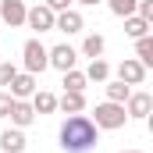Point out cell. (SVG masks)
<instances>
[{
    "label": "cell",
    "instance_id": "obj_27",
    "mask_svg": "<svg viewBox=\"0 0 153 153\" xmlns=\"http://www.w3.org/2000/svg\"><path fill=\"white\" fill-rule=\"evenodd\" d=\"M146 128H150V135H153V111H150V117H146Z\"/></svg>",
    "mask_w": 153,
    "mask_h": 153
},
{
    "label": "cell",
    "instance_id": "obj_17",
    "mask_svg": "<svg viewBox=\"0 0 153 153\" xmlns=\"http://www.w3.org/2000/svg\"><path fill=\"white\" fill-rule=\"evenodd\" d=\"M32 107H36V114H53V111H57V96H53V93H46V89H36Z\"/></svg>",
    "mask_w": 153,
    "mask_h": 153
},
{
    "label": "cell",
    "instance_id": "obj_11",
    "mask_svg": "<svg viewBox=\"0 0 153 153\" xmlns=\"http://www.w3.org/2000/svg\"><path fill=\"white\" fill-rule=\"evenodd\" d=\"M36 107H32V100H14V111H11V125L14 128H29L32 121H36Z\"/></svg>",
    "mask_w": 153,
    "mask_h": 153
},
{
    "label": "cell",
    "instance_id": "obj_20",
    "mask_svg": "<svg viewBox=\"0 0 153 153\" xmlns=\"http://www.w3.org/2000/svg\"><path fill=\"white\" fill-rule=\"evenodd\" d=\"M107 7H111V14H117V18L139 14V0H107Z\"/></svg>",
    "mask_w": 153,
    "mask_h": 153
},
{
    "label": "cell",
    "instance_id": "obj_7",
    "mask_svg": "<svg viewBox=\"0 0 153 153\" xmlns=\"http://www.w3.org/2000/svg\"><path fill=\"white\" fill-rule=\"evenodd\" d=\"M146 71H150V68H146L139 57H125V61L117 64V78H121V82H128V85H143Z\"/></svg>",
    "mask_w": 153,
    "mask_h": 153
},
{
    "label": "cell",
    "instance_id": "obj_10",
    "mask_svg": "<svg viewBox=\"0 0 153 153\" xmlns=\"http://www.w3.org/2000/svg\"><path fill=\"white\" fill-rule=\"evenodd\" d=\"M82 29H85V18L78 14L75 7H68V11L57 14V32H64V36H78Z\"/></svg>",
    "mask_w": 153,
    "mask_h": 153
},
{
    "label": "cell",
    "instance_id": "obj_13",
    "mask_svg": "<svg viewBox=\"0 0 153 153\" xmlns=\"http://www.w3.org/2000/svg\"><path fill=\"white\" fill-rule=\"evenodd\" d=\"M103 50H107V39L100 36V32H89V36L82 39V57L96 61V57H103Z\"/></svg>",
    "mask_w": 153,
    "mask_h": 153
},
{
    "label": "cell",
    "instance_id": "obj_24",
    "mask_svg": "<svg viewBox=\"0 0 153 153\" xmlns=\"http://www.w3.org/2000/svg\"><path fill=\"white\" fill-rule=\"evenodd\" d=\"M43 4H46L50 11H57V14H61V11H68V7H71L75 0H43Z\"/></svg>",
    "mask_w": 153,
    "mask_h": 153
},
{
    "label": "cell",
    "instance_id": "obj_18",
    "mask_svg": "<svg viewBox=\"0 0 153 153\" xmlns=\"http://www.w3.org/2000/svg\"><path fill=\"white\" fill-rule=\"evenodd\" d=\"M85 75H89V82H111V64L103 57H96V61H89Z\"/></svg>",
    "mask_w": 153,
    "mask_h": 153
},
{
    "label": "cell",
    "instance_id": "obj_19",
    "mask_svg": "<svg viewBox=\"0 0 153 153\" xmlns=\"http://www.w3.org/2000/svg\"><path fill=\"white\" fill-rule=\"evenodd\" d=\"M128 96H132V85H128V82H121V78L107 82V100H114V103H128Z\"/></svg>",
    "mask_w": 153,
    "mask_h": 153
},
{
    "label": "cell",
    "instance_id": "obj_23",
    "mask_svg": "<svg viewBox=\"0 0 153 153\" xmlns=\"http://www.w3.org/2000/svg\"><path fill=\"white\" fill-rule=\"evenodd\" d=\"M14 75H18V68H14V64H11V61H4V64H0V85H4V89H7V85H11V82H14Z\"/></svg>",
    "mask_w": 153,
    "mask_h": 153
},
{
    "label": "cell",
    "instance_id": "obj_25",
    "mask_svg": "<svg viewBox=\"0 0 153 153\" xmlns=\"http://www.w3.org/2000/svg\"><path fill=\"white\" fill-rule=\"evenodd\" d=\"M139 14L150 22V18H153V0H139Z\"/></svg>",
    "mask_w": 153,
    "mask_h": 153
},
{
    "label": "cell",
    "instance_id": "obj_6",
    "mask_svg": "<svg viewBox=\"0 0 153 153\" xmlns=\"http://www.w3.org/2000/svg\"><path fill=\"white\" fill-rule=\"evenodd\" d=\"M78 61V50L75 46H68V43H57V46H50V68H57L61 75L64 71H71Z\"/></svg>",
    "mask_w": 153,
    "mask_h": 153
},
{
    "label": "cell",
    "instance_id": "obj_4",
    "mask_svg": "<svg viewBox=\"0 0 153 153\" xmlns=\"http://www.w3.org/2000/svg\"><path fill=\"white\" fill-rule=\"evenodd\" d=\"M32 32H53L57 29V11H50L46 4H36V7H29V22H25Z\"/></svg>",
    "mask_w": 153,
    "mask_h": 153
},
{
    "label": "cell",
    "instance_id": "obj_1",
    "mask_svg": "<svg viewBox=\"0 0 153 153\" xmlns=\"http://www.w3.org/2000/svg\"><path fill=\"white\" fill-rule=\"evenodd\" d=\"M57 139H61L64 153H89L100 143V128H96V121L89 114H68V121L57 132Z\"/></svg>",
    "mask_w": 153,
    "mask_h": 153
},
{
    "label": "cell",
    "instance_id": "obj_14",
    "mask_svg": "<svg viewBox=\"0 0 153 153\" xmlns=\"http://www.w3.org/2000/svg\"><path fill=\"white\" fill-rule=\"evenodd\" d=\"M61 85H64V93H85V85H89V75H85V71H78V68H71V71H64Z\"/></svg>",
    "mask_w": 153,
    "mask_h": 153
},
{
    "label": "cell",
    "instance_id": "obj_22",
    "mask_svg": "<svg viewBox=\"0 0 153 153\" xmlns=\"http://www.w3.org/2000/svg\"><path fill=\"white\" fill-rule=\"evenodd\" d=\"M14 111V96H11V89H0V117H11Z\"/></svg>",
    "mask_w": 153,
    "mask_h": 153
},
{
    "label": "cell",
    "instance_id": "obj_5",
    "mask_svg": "<svg viewBox=\"0 0 153 153\" xmlns=\"http://www.w3.org/2000/svg\"><path fill=\"white\" fill-rule=\"evenodd\" d=\"M0 22L11 25V29H22L29 22V7L22 0H0Z\"/></svg>",
    "mask_w": 153,
    "mask_h": 153
},
{
    "label": "cell",
    "instance_id": "obj_21",
    "mask_svg": "<svg viewBox=\"0 0 153 153\" xmlns=\"http://www.w3.org/2000/svg\"><path fill=\"white\" fill-rule=\"evenodd\" d=\"M135 57L146 64V68H153V32L143 39H135Z\"/></svg>",
    "mask_w": 153,
    "mask_h": 153
},
{
    "label": "cell",
    "instance_id": "obj_2",
    "mask_svg": "<svg viewBox=\"0 0 153 153\" xmlns=\"http://www.w3.org/2000/svg\"><path fill=\"white\" fill-rule=\"evenodd\" d=\"M89 117L96 121V128H100V132H117V128H125V125L132 121V117H128V111H125V103H114V100L96 103Z\"/></svg>",
    "mask_w": 153,
    "mask_h": 153
},
{
    "label": "cell",
    "instance_id": "obj_15",
    "mask_svg": "<svg viewBox=\"0 0 153 153\" xmlns=\"http://www.w3.org/2000/svg\"><path fill=\"white\" fill-rule=\"evenodd\" d=\"M153 29H150V22L143 18V14H132V18H125V36L128 39H143V36H150Z\"/></svg>",
    "mask_w": 153,
    "mask_h": 153
},
{
    "label": "cell",
    "instance_id": "obj_29",
    "mask_svg": "<svg viewBox=\"0 0 153 153\" xmlns=\"http://www.w3.org/2000/svg\"><path fill=\"white\" fill-rule=\"evenodd\" d=\"M150 29H153V18H150Z\"/></svg>",
    "mask_w": 153,
    "mask_h": 153
},
{
    "label": "cell",
    "instance_id": "obj_8",
    "mask_svg": "<svg viewBox=\"0 0 153 153\" xmlns=\"http://www.w3.org/2000/svg\"><path fill=\"white\" fill-rule=\"evenodd\" d=\"M7 89H11V96H14V100H32L39 85H36V75H32V71H18L14 82H11Z\"/></svg>",
    "mask_w": 153,
    "mask_h": 153
},
{
    "label": "cell",
    "instance_id": "obj_26",
    "mask_svg": "<svg viewBox=\"0 0 153 153\" xmlns=\"http://www.w3.org/2000/svg\"><path fill=\"white\" fill-rule=\"evenodd\" d=\"M75 4H82V7H96V4H103V0H75Z\"/></svg>",
    "mask_w": 153,
    "mask_h": 153
},
{
    "label": "cell",
    "instance_id": "obj_16",
    "mask_svg": "<svg viewBox=\"0 0 153 153\" xmlns=\"http://www.w3.org/2000/svg\"><path fill=\"white\" fill-rule=\"evenodd\" d=\"M57 107L64 114H82L85 111V93H64V96H57Z\"/></svg>",
    "mask_w": 153,
    "mask_h": 153
},
{
    "label": "cell",
    "instance_id": "obj_12",
    "mask_svg": "<svg viewBox=\"0 0 153 153\" xmlns=\"http://www.w3.org/2000/svg\"><path fill=\"white\" fill-rule=\"evenodd\" d=\"M25 146H29V143H25V132H22V128L0 132V150H4V153H22Z\"/></svg>",
    "mask_w": 153,
    "mask_h": 153
},
{
    "label": "cell",
    "instance_id": "obj_9",
    "mask_svg": "<svg viewBox=\"0 0 153 153\" xmlns=\"http://www.w3.org/2000/svg\"><path fill=\"white\" fill-rule=\"evenodd\" d=\"M125 111H128V117H135V121H146L150 111H153V93H132L128 103H125Z\"/></svg>",
    "mask_w": 153,
    "mask_h": 153
},
{
    "label": "cell",
    "instance_id": "obj_28",
    "mask_svg": "<svg viewBox=\"0 0 153 153\" xmlns=\"http://www.w3.org/2000/svg\"><path fill=\"white\" fill-rule=\"evenodd\" d=\"M121 153H143V150H121Z\"/></svg>",
    "mask_w": 153,
    "mask_h": 153
},
{
    "label": "cell",
    "instance_id": "obj_3",
    "mask_svg": "<svg viewBox=\"0 0 153 153\" xmlns=\"http://www.w3.org/2000/svg\"><path fill=\"white\" fill-rule=\"evenodd\" d=\"M22 68L32 71V75H43L50 68V50L39 39H25V46H22Z\"/></svg>",
    "mask_w": 153,
    "mask_h": 153
}]
</instances>
